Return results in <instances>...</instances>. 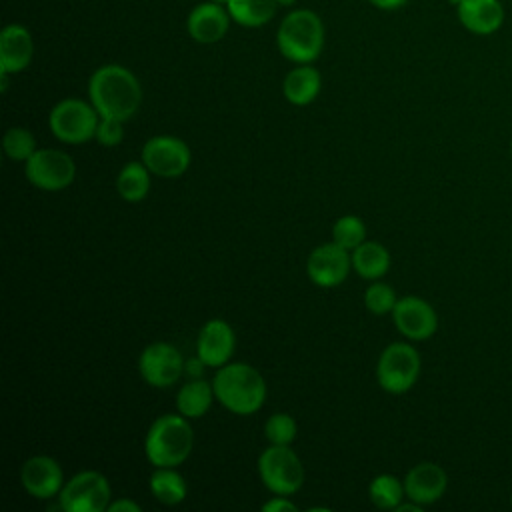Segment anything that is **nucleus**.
<instances>
[{
  "label": "nucleus",
  "mask_w": 512,
  "mask_h": 512,
  "mask_svg": "<svg viewBox=\"0 0 512 512\" xmlns=\"http://www.w3.org/2000/svg\"><path fill=\"white\" fill-rule=\"evenodd\" d=\"M88 96L100 118H132L142 104V88L132 70L120 64L96 68L88 80Z\"/></svg>",
  "instance_id": "nucleus-1"
},
{
  "label": "nucleus",
  "mask_w": 512,
  "mask_h": 512,
  "mask_svg": "<svg viewBox=\"0 0 512 512\" xmlns=\"http://www.w3.org/2000/svg\"><path fill=\"white\" fill-rule=\"evenodd\" d=\"M212 388L216 400L226 410L240 416L258 412L266 400V382L262 374L246 362L220 366L212 378Z\"/></svg>",
  "instance_id": "nucleus-2"
},
{
  "label": "nucleus",
  "mask_w": 512,
  "mask_h": 512,
  "mask_svg": "<svg viewBox=\"0 0 512 512\" xmlns=\"http://www.w3.org/2000/svg\"><path fill=\"white\" fill-rule=\"evenodd\" d=\"M190 418L178 414H164L152 422L144 438V454L156 468H176L192 452L194 432Z\"/></svg>",
  "instance_id": "nucleus-3"
},
{
  "label": "nucleus",
  "mask_w": 512,
  "mask_h": 512,
  "mask_svg": "<svg viewBox=\"0 0 512 512\" xmlns=\"http://www.w3.org/2000/svg\"><path fill=\"white\" fill-rule=\"evenodd\" d=\"M280 54L294 64L314 62L324 48L322 18L310 8L290 10L276 32Z\"/></svg>",
  "instance_id": "nucleus-4"
},
{
  "label": "nucleus",
  "mask_w": 512,
  "mask_h": 512,
  "mask_svg": "<svg viewBox=\"0 0 512 512\" xmlns=\"http://www.w3.org/2000/svg\"><path fill=\"white\" fill-rule=\"evenodd\" d=\"M264 486L278 496H290L304 484V466L290 444H270L258 458Z\"/></svg>",
  "instance_id": "nucleus-5"
},
{
  "label": "nucleus",
  "mask_w": 512,
  "mask_h": 512,
  "mask_svg": "<svg viewBox=\"0 0 512 512\" xmlns=\"http://www.w3.org/2000/svg\"><path fill=\"white\" fill-rule=\"evenodd\" d=\"M100 122L98 110L92 102L80 98L60 100L48 116V126L52 134L66 144H84L90 138H96V128Z\"/></svg>",
  "instance_id": "nucleus-6"
},
{
  "label": "nucleus",
  "mask_w": 512,
  "mask_h": 512,
  "mask_svg": "<svg viewBox=\"0 0 512 512\" xmlns=\"http://www.w3.org/2000/svg\"><path fill=\"white\" fill-rule=\"evenodd\" d=\"M420 354L408 342L388 344L376 364V380L388 394L408 392L420 376Z\"/></svg>",
  "instance_id": "nucleus-7"
},
{
  "label": "nucleus",
  "mask_w": 512,
  "mask_h": 512,
  "mask_svg": "<svg viewBox=\"0 0 512 512\" xmlns=\"http://www.w3.org/2000/svg\"><path fill=\"white\" fill-rule=\"evenodd\" d=\"M58 502L64 512H104L112 502V490L102 472L82 470L64 482Z\"/></svg>",
  "instance_id": "nucleus-8"
},
{
  "label": "nucleus",
  "mask_w": 512,
  "mask_h": 512,
  "mask_svg": "<svg viewBox=\"0 0 512 512\" xmlns=\"http://www.w3.org/2000/svg\"><path fill=\"white\" fill-rule=\"evenodd\" d=\"M24 172L32 186L46 192H58L68 188L74 182L76 164L62 150L42 148V150H36L24 162Z\"/></svg>",
  "instance_id": "nucleus-9"
},
{
  "label": "nucleus",
  "mask_w": 512,
  "mask_h": 512,
  "mask_svg": "<svg viewBox=\"0 0 512 512\" xmlns=\"http://www.w3.org/2000/svg\"><path fill=\"white\" fill-rule=\"evenodd\" d=\"M192 154L184 140L176 136H154L142 148V162L160 178H178L190 166Z\"/></svg>",
  "instance_id": "nucleus-10"
},
{
  "label": "nucleus",
  "mask_w": 512,
  "mask_h": 512,
  "mask_svg": "<svg viewBox=\"0 0 512 512\" xmlns=\"http://www.w3.org/2000/svg\"><path fill=\"white\" fill-rule=\"evenodd\" d=\"M138 372L146 384L168 388L184 374V358L176 346L168 342H152L138 358Z\"/></svg>",
  "instance_id": "nucleus-11"
},
{
  "label": "nucleus",
  "mask_w": 512,
  "mask_h": 512,
  "mask_svg": "<svg viewBox=\"0 0 512 512\" xmlns=\"http://www.w3.org/2000/svg\"><path fill=\"white\" fill-rule=\"evenodd\" d=\"M394 326L408 340H428L438 330V316L430 302L420 296H404L398 298L392 310Z\"/></svg>",
  "instance_id": "nucleus-12"
},
{
  "label": "nucleus",
  "mask_w": 512,
  "mask_h": 512,
  "mask_svg": "<svg viewBox=\"0 0 512 512\" xmlns=\"http://www.w3.org/2000/svg\"><path fill=\"white\" fill-rule=\"evenodd\" d=\"M352 256L346 248L338 246L334 240L316 246L306 260L308 278L320 288H334L342 284L350 272Z\"/></svg>",
  "instance_id": "nucleus-13"
},
{
  "label": "nucleus",
  "mask_w": 512,
  "mask_h": 512,
  "mask_svg": "<svg viewBox=\"0 0 512 512\" xmlns=\"http://www.w3.org/2000/svg\"><path fill=\"white\" fill-rule=\"evenodd\" d=\"M20 480L24 490L38 500H50L58 496L64 486V474L60 464L44 454L32 456L22 464Z\"/></svg>",
  "instance_id": "nucleus-14"
},
{
  "label": "nucleus",
  "mask_w": 512,
  "mask_h": 512,
  "mask_svg": "<svg viewBox=\"0 0 512 512\" xmlns=\"http://www.w3.org/2000/svg\"><path fill=\"white\" fill-rule=\"evenodd\" d=\"M402 482L408 500H414L420 506H428L444 496L448 488V474L436 462H420L406 472Z\"/></svg>",
  "instance_id": "nucleus-15"
},
{
  "label": "nucleus",
  "mask_w": 512,
  "mask_h": 512,
  "mask_svg": "<svg viewBox=\"0 0 512 512\" xmlns=\"http://www.w3.org/2000/svg\"><path fill=\"white\" fill-rule=\"evenodd\" d=\"M230 12L226 6L210 0L196 4L186 18V32L198 44L220 42L230 28Z\"/></svg>",
  "instance_id": "nucleus-16"
},
{
  "label": "nucleus",
  "mask_w": 512,
  "mask_h": 512,
  "mask_svg": "<svg viewBox=\"0 0 512 512\" xmlns=\"http://www.w3.org/2000/svg\"><path fill=\"white\" fill-rule=\"evenodd\" d=\"M236 346L232 326L222 318L208 320L196 338V354L206 362L208 368H220L228 364Z\"/></svg>",
  "instance_id": "nucleus-17"
},
{
  "label": "nucleus",
  "mask_w": 512,
  "mask_h": 512,
  "mask_svg": "<svg viewBox=\"0 0 512 512\" xmlns=\"http://www.w3.org/2000/svg\"><path fill=\"white\" fill-rule=\"evenodd\" d=\"M34 56L32 32L24 24H6L0 32V70L8 74L28 68Z\"/></svg>",
  "instance_id": "nucleus-18"
},
{
  "label": "nucleus",
  "mask_w": 512,
  "mask_h": 512,
  "mask_svg": "<svg viewBox=\"0 0 512 512\" xmlns=\"http://www.w3.org/2000/svg\"><path fill=\"white\" fill-rule=\"evenodd\" d=\"M456 14L460 24L476 36H490L498 32L506 18L500 0H462L456 6Z\"/></svg>",
  "instance_id": "nucleus-19"
},
{
  "label": "nucleus",
  "mask_w": 512,
  "mask_h": 512,
  "mask_svg": "<svg viewBox=\"0 0 512 512\" xmlns=\"http://www.w3.org/2000/svg\"><path fill=\"white\" fill-rule=\"evenodd\" d=\"M320 88H322V76L310 64H298L284 76V82H282V94L294 106H306L314 102Z\"/></svg>",
  "instance_id": "nucleus-20"
},
{
  "label": "nucleus",
  "mask_w": 512,
  "mask_h": 512,
  "mask_svg": "<svg viewBox=\"0 0 512 512\" xmlns=\"http://www.w3.org/2000/svg\"><path fill=\"white\" fill-rule=\"evenodd\" d=\"M352 268L360 278L378 280L390 268V252L374 240H364L352 250Z\"/></svg>",
  "instance_id": "nucleus-21"
},
{
  "label": "nucleus",
  "mask_w": 512,
  "mask_h": 512,
  "mask_svg": "<svg viewBox=\"0 0 512 512\" xmlns=\"http://www.w3.org/2000/svg\"><path fill=\"white\" fill-rule=\"evenodd\" d=\"M214 388L202 378H190V382L182 384L176 394V408L186 418H200L208 412L214 400Z\"/></svg>",
  "instance_id": "nucleus-22"
},
{
  "label": "nucleus",
  "mask_w": 512,
  "mask_h": 512,
  "mask_svg": "<svg viewBox=\"0 0 512 512\" xmlns=\"http://www.w3.org/2000/svg\"><path fill=\"white\" fill-rule=\"evenodd\" d=\"M226 8L236 24L244 28H260L274 18L278 4L276 0H230Z\"/></svg>",
  "instance_id": "nucleus-23"
},
{
  "label": "nucleus",
  "mask_w": 512,
  "mask_h": 512,
  "mask_svg": "<svg viewBox=\"0 0 512 512\" xmlns=\"http://www.w3.org/2000/svg\"><path fill=\"white\" fill-rule=\"evenodd\" d=\"M150 174L152 172L144 162H128L116 178V190L120 198L126 202L144 200L150 190Z\"/></svg>",
  "instance_id": "nucleus-24"
},
{
  "label": "nucleus",
  "mask_w": 512,
  "mask_h": 512,
  "mask_svg": "<svg viewBox=\"0 0 512 512\" xmlns=\"http://www.w3.org/2000/svg\"><path fill=\"white\" fill-rule=\"evenodd\" d=\"M150 492L158 502L174 506L186 498L188 488L176 468H156V472L150 476Z\"/></svg>",
  "instance_id": "nucleus-25"
},
{
  "label": "nucleus",
  "mask_w": 512,
  "mask_h": 512,
  "mask_svg": "<svg viewBox=\"0 0 512 512\" xmlns=\"http://www.w3.org/2000/svg\"><path fill=\"white\" fill-rule=\"evenodd\" d=\"M370 502L380 510H396V506L406 496L404 482H400L394 474H378L368 486Z\"/></svg>",
  "instance_id": "nucleus-26"
},
{
  "label": "nucleus",
  "mask_w": 512,
  "mask_h": 512,
  "mask_svg": "<svg viewBox=\"0 0 512 512\" xmlns=\"http://www.w3.org/2000/svg\"><path fill=\"white\" fill-rule=\"evenodd\" d=\"M332 240L346 248L348 252L358 248L364 240H366V224L360 216H354V214H346V216H340L334 226H332Z\"/></svg>",
  "instance_id": "nucleus-27"
},
{
  "label": "nucleus",
  "mask_w": 512,
  "mask_h": 512,
  "mask_svg": "<svg viewBox=\"0 0 512 512\" xmlns=\"http://www.w3.org/2000/svg\"><path fill=\"white\" fill-rule=\"evenodd\" d=\"M2 146L10 160L26 162L36 152V138L30 130H26L22 126H14V128L6 130Z\"/></svg>",
  "instance_id": "nucleus-28"
},
{
  "label": "nucleus",
  "mask_w": 512,
  "mask_h": 512,
  "mask_svg": "<svg viewBox=\"0 0 512 512\" xmlns=\"http://www.w3.org/2000/svg\"><path fill=\"white\" fill-rule=\"evenodd\" d=\"M296 420L286 412L272 414L264 424V436L270 444H292L296 438Z\"/></svg>",
  "instance_id": "nucleus-29"
},
{
  "label": "nucleus",
  "mask_w": 512,
  "mask_h": 512,
  "mask_svg": "<svg viewBox=\"0 0 512 512\" xmlns=\"http://www.w3.org/2000/svg\"><path fill=\"white\" fill-rule=\"evenodd\" d=\"M398 298H396V292L390 284H384V282H374L366 292H364V304L366 308L376 314V316H382V314H388L394 310Z\"/></svg>",
  "instance_id": "nucleus-30"
},
{
  "label": "nucleus",
  "mask_w": 512,
  "mask_h": 512,
  "mask_svg": "<svg viewBox=\"0 0 512 512\" xmlns=\"http://www.w3.org/2000/svg\"><path fill=\"white\" fill-rule=\"evenodd\" d=\"M122 122L124 120H118V118H100L98 128H96V140L106 148L118 146L124 140Z\"/></svg>",
  "instance_id": "nucleus-31"
},
{
  "label": "nucleus",
  "mask_w": 512,
  "mask_h": 512,
  "mask_svg": "<svg viewBox=\"0 0 512 512\" xmlns=\"http://www.w3.org/2000/svg\"><path fill=\"white\" fill-rule=\"evenodd\" d=\"M262 510L264 512H296L298 506L294 502H290L286 496L276 494V498L262 504Z\"/></svg>",
  "instance_id": "nucleus-32"
},
{
  "label": "nucleus",
  "mask_w": 512,
  "mask_h": 512,
  "mask_svg": "<svg viewBox=\"0 0 512 512\" xmlns=\"http://www.w3.org/2000/svg\"><path fill=\"white\" fill-rule=\"evenodd\" d=\"M204 368H208V366H206V362L198 354L194 358L184 360V374L190 376V378H202Z\"/></svg>",
  "instance_id": "nucleus-33"
},
{
  "label": "nucleus",
  "mask_w": 512,
  "mask_h": 512,
  "mask_svg": "<svg viewBox=\"0 0 512 512\" xmlns=\"http://www.w3.org/2000/svg\"><path fill=\"white\" fill-rule=\"evenodd\" d=\"M108 512H140V506L134 500L118 498L108 504Z\"/></svg>",
  "instance_id": "nucleus-34"
},
{
  "label": "nucleus",
  "mask_w": 512,
  "mask_h": 512,
  "mask_svg": "<svg viewBox=\"0 0 512 512\" xmlns=\"http://www.w3.org/2000/svg\"><path fill=\"white\" fill-rule=\"evenodd\" d=\"M368 2L380 10H396V8H402L408 0H368Z\"/></svg>",
  "instance_id": "nucleus-35"
},
{
  "label": "nucleus",
  "mask_w": 512,
  "mask_h": 512,
  "mask_svg": "<svg viewBox=\"0 0 512 512\" xmlns=\"http://www.w3.org/2000/svg\"><path fill=\"white\" fill-rule=\"evenodd\" d=\"M420 510H422V506L416 504L414 500H410V502H400V504L396 506V512H420Z\"/></svg>",
  "instance_id": "nucleus-36"
},
{
  "label": "nucleus",
  "mask_w": 512,
  "mask_h": 512,
  "mask_svg": "<svg viewBox=\"0 0 512 512\" xmlns=\"http://www.w3.org/2000/svg\"><path fill=\"white\" fill-rule=\"evenodd\" d=\"M298 0H276L278 6H294Z\"/></svg>",
  "instance_id": "nucleus-37"
},
{
  "label": "nucleus",
  "mask_w": 512,
  "mask_h": 512,
  "mask_svg": "<svg viewBox=\"0 0 512 512\" xmlns=\"http://www.w3.org/2000/svg\"><path fill=\"white\" fill-rule=\"evenodd\" d=\"M210 2H214V4H220V6H228V2H230V0H210Z\"/></svg>",
  "instance_id": "nucleus-38"
},
{
  "label": "nucleus",
  "mask_w": 512,
  "mask_h": 512,
  "mask_svg": "<svg viewBox=\"0 0 512 512\" xmlns=\"http://www.w3.org/2000/svg\"><path fill=\"white\" fill-rule=\"evenodd\" d=\"M448 2H450V4H454V6H458L462 0H448Z\"/></svg>",
  "instance_id": "nucleus-39"
},
{
  "label": "nucleus",
  "mask_w": 512,
  "mask_h": 512,
  "mask_svg": "<svg viewBox=\"0 0 512 512\" xmlns=\"http://www.w3.org/2000/svg\"><path fill=\"white\" fill-rule=\"evenodd\" d=\"M510 506H512V494H510Z\"/></svg>",
  "instance_id": "nucleus-40"
},
{
  "label": "nucleus",
  "mask_w": 512,
  "mask_h": 512,
  "mask_svg": "<svg viewBox=\"0 0 512 512\" xmlns=\"http://www.w3.org/2000/svg\"><path fill=\"white\" fill-rule=\"evenodd\" d=\"M510 152H512V140H510Z\"/></svg>",
  "instance_id": "nucleus-41"
}]
</instances>
